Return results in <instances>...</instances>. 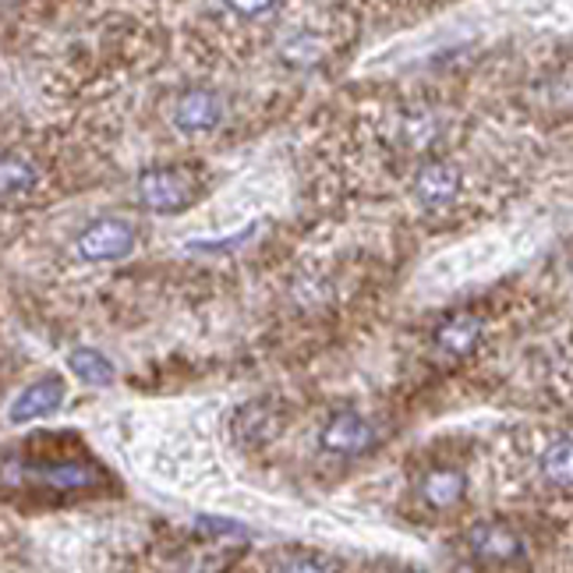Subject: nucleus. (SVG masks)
Listing matches in <instances>:
<instances>
[{
  "mask_svg": "<svg viewBox=\"0 0 573 573\" xmlns=\"http://www.w3.org/2000/svg\"><path fill=\"white\" fill-rule=\"evenodd\" d=\"M138 202L146 206L149 212H181L188 209L195 185L185 170H174V167H149L138 174Z\"/></svg>",
  "mask_w": 573,
  "mask_h": 573,
  "instance_id": "f257e3e1",
  "label": "nucleus"
},
{
  "mask_svg": "<svg viewBox=\"0 0 573 573\" xmlns=\"http://www.w3.org/2000/svg\"><path fill=\"white\" fill-rule=\"evenodd\" d=\"M132 252H135V227L124 220L88 223L75 241V256L82 262H117L128 259Z\"/></svg>",
  "mask_w": 573,
  "mask_h": 573,
  "instance_id": "f03ea898",
  "label": "nucleus"
},
{
  "mask_svg": "<svg viewBox=\"0 0 573 573\" xmlns=\"http://www.w3.org/2000/svg\"><path fill=\"white\" fill-rule=\"evenodd\" d=\"M468 549L475 552L478 563L486 566H510L524 560V542L521 534L510 531L499 521H481L468 531Z\"/></svg>",
  "mask_w": 573,
  "mask_h": 573,
  "instance_id": "7ed1b4c3",
  "label": "nucleus"
},
{
  "mask_svg": "<svg viewBox=\"0 0 573 573\" xmlns=\"http://www.w3.org/2000/svg\"><path fill=\"white\" fill-rule=\"evenodd\" d=\"M319 442H322V450L326 454L357 457L375 442V433H372V425L357 415V410H340V415H333L326 425H322Z\"/></svg>",
  "mask_w": 573,
  "mask_h": 573,
  "instance_id": "20e7f679",
  "label": "nucleus"
},
{
  "mask_svg": "<svg viewBox=\"0 0 573 573\" xmlns=\"http://www.w3.org/2000/svg\"><path fill=\"white\" fill-rule=\"evenodd\" d=\"M174 128L181 135H206L212 128H220L223 121V100L217 93H206V88H195V93H185L174 103Z\"/></svg>",
  "mask_w": 573,
  "mask_h": 573,
  "instance_id": "39448f33",
  "label": "nucleus"
},
{
  "mask_svg": "<svg viewBox=\"0 0 573 573\" xmlns=\"http://www.w3.org/2000/svg\"><path fill=\"white\" fill-rule=\"evenodd\" d=\"M460 195V170L446 159H428L415 174V199L425 209H446Z\"/></svg>",
  "mask_w": 573,
  "mask_h": 573,
  "instance_id": "423d86ee",
  "label": "nucleus"
},
{
  "mask_svg": "<svg viewBox=\"0 0 573 573\" xmlns=\"http://www.w3.org/2000/svg\"><path fill=\"white\" fill-rule=\"evenodd\" d=\"M64 404V383L61 379H40L29 389L18 393V400L11 404V421H35L53 415Z\"/></svg>",
  "mask_w": 573,
  "mask_h": 573,
  "instance_id": "0eeeda50",
  "label": "nucleus"
},
{
  "mask_svg": "<svg viewBox=\"0 0 573 573\" xmlns=\"http://www.w3.org/2000/svg\"><path fill=\"white\" fill-rule=\"evenodd\" d=\"M436 344L450 357H468L481 344V322L471 315H457L450 322H442V326L436 330Z\"/></svg>",
  "mask_w": 573,
  "mask_h": 573,
  "instance_id": "6e6552de",
  "label": "nucleus"
},
{
  "mask_svg": "<svg viewBox=\"0 0 573 573\" xmlns=\"http://www.w3.org/2000/svg\"><path fill=\"white\" fill-rule=\"evenodd\" d=\"M463 489H468V478H463L460 471H454V468H436V471H428L421 478V499L436 510L460 503Z\"/></svg>",
  "mask_w": 573,
  "mask_h": 573,
  "instance_id": "1a4fd4ad",
  "label": "nucleus"
},
{
  "mask_svg": "<svg viewBox=\"0 0 573 573\" xmlns=\"http://www.w3.org/2000/svg\"><path fill=\"white\" fill-rule=\"evenodd\" d=\"M35 181H40V174H35V167L25 156L18 153L0 156V199H22V195L35 188Z\"/></svg>",
  "mask_w": 573,
  "mask_h": 573,
  "instance_id": "9d476101",
  "label": "nucleus"
},
{
  "mask_svg": "<svg viewBox=\"0 0 573 573\" xmlns=\"http://www.w3.org/2000/svg\"><path fill=\"white\" fill-rule=\"evenodd\" d=\"M67 365H71V372H75L79 379H82V383H88V386H111V383L117 379V372H114V365H111V357H103L100 351H88V347L71 351Z\"/></svg>",
  "mask_w": 573,
  "mask_h": 573,
  "instance_id": "9b49d317",
  "label": "nucleus"
},
{
  "mask_svg": "<svg viewBox=\"0 0 573 573\" xmlns=\"http://www.w3.org/2000/svg\"><path fill=\"white\" fill-rule=\"evenodd\" d=\"M46 486L61 489V492H75V489H88L96 486V471L93 468H82V463H53V468H40L35 471Z\"/></svg>",
  "mask_w": 573,
  "mask_h": 573,
  "instance_id": "f8f14e48",
  "label": "nucleus"
},
{
  "mask_svg": "<svg viewBox=\"0 0 573 573\" xmlns=\"http://www.w3.org/2000/svg\"><path fill=\"white\" fill-rule=\"evenodd\" d=\"M542 475L560 486L563 492L570 489V478H573V450H570V436H563L560 442H552L549 450L542 454Z\"/></svg>",
  "mask_w": 573,
  "mask_h": 573,
  "instance_id": "ddd939ff",
  "label": "nucleus"
},
{
  "mask_svg": "<svg viewBox=\"0 0 573 573\" xmlns=\"http://www.w3.org/2000/svg\"><path fill=\"white\" fill-rule=\"evenodd\" d=\"M223 4L230 8V11H238L241 18H259V14H265L270 11L277 0H223Z\"/></svg>",
  "mask_w": 573,
  "mask_h": 573,
  "instance_id": "4468645a",
  "label": "nucleus"
},
{
  "mask_svg": "<svg viewBox=\"0 0 573 573\" xmlns=\"http://www.w3.org/2000/svg\"><path fill=\"white\" fill-rule=\"evenodd\" d=\"M273 573H326L319 563H312V560H283V563H277L273 566Z\"/></svg>",
  "mask_w": 573,
  "mask_h": 573,
  "instance_id": "2eb2a0df",
  "label": "nucleus"
}]
</instances>
